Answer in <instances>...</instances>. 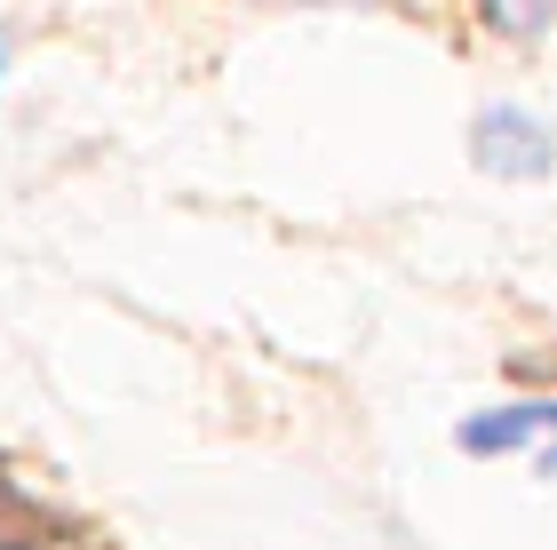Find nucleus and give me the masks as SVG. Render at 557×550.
Here are the masks:
<instances>
[{
    "instance_id": "f257e3e1",
    "label": "nucleus",
    "mask_w": 557,
    "mask_h": 550,
    "mask_svg": "<svg viewBox=\"0 0 557 550\" xmlns=\"http://www.w3.org/2000/svg\"><path fill=\"white\" fill-rule=\"evenodd\" d=\"M470 160L502 184H542L557 168V136H549V120L525 112V105H486L470 120Z\"/></svg>"
},
{
    "instance_id": "f03ea898",
    "label": "nucleus",
    "mask_w": 557,
    "mask_h": 550,
    "mask_svg": "<svg viewBox=\"0 0 557 550\" xmlns=\"http://www.w3.org/2000/svg\"><path fill=\"white\" fill-rule=\"evenodd\" d=\"M557 431V399H510V407H486V415H462L454 423V447L462 455H525Z\"/></svg>"
},
{
    "instance_id": "7ed1b4c3",
    "label": "nucleus",
    "mask_w": 557,
    "mask_h": 550,
    "mask_svg": "<svg viewBox=\"0 0 557 550\" xmlns=\"http://www.w3.org/2000/svg\"><path fill=\"white\" fill-rule=\"evenodd\" d=\"M486 9H494L502 24H510V33H534V24L549 16V0H486Z\"/></svg>"
},
{
    "instance_id": "20e7f679",
    "label": "nucleus",
    "mask_w": 557,
    "mask_h": 550,
    "mask_svg": "<svg viewBox=\"0 0 557 550\" xmlns=\"http://www.w3.org/2000/svg\"><path fill=\"white\" fill-rule=\"evenodd\" d=\"M534 470H542V479H557V431H549V439L534 447Z\"/></svg>"
},
{
    "instance_id": "39448f33",
    "label": "nucleus",
    "mask_w": 557,
    "mask_h": 550,
    "mask_svg": "<svg viewBox=\"0 0 557 550\" xmlns=\"http://www.w3.org/2000/svg\"><path fill=\"white\" fill-rule=\"evenodd\" d=\"M0 81H9V48H0Z\"/></svg>"
}]
</instances>
